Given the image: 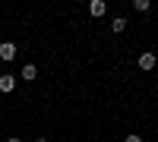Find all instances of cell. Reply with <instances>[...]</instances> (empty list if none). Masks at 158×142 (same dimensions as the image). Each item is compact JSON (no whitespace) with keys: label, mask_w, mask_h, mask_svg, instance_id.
Returning a JSON list of instances; mask_svg holds the SVG:
<instances>
[{"label":"cell","mask_w":158,"mask_h":142,"mask_svg":"<svg viewBox=\"0 0 158 142\" xmlns=\"http://www.w3.org/2000/svg\"><path fill=\"white\" fill-rule=\"evenodd\" d=\"M13 88H16V76H10V73H0V92L10 95Z\"/></svg>","instance_id":"7a4b0ae2"},{"label":"cell","mask_w":158,"mask_h":142,"mask_svg":"<svg viewBox=\"0 0 158 142\" xmlns=\"http://www.w3.org/2000/svg\"><path fill=\"white\" fill-rule=\"evenodd\" d=\"M155 63H158V57L152 54V51H146V54H139V70H155Z\"/></svg>","instance_id":"6da1fadb"},{"label":"cell","mask_w":158,"mask_h":142,"mask_svg":"<svg viewBox=\"0 0 158 142\" xmlns=\"http://www.w3.org/2000/svg\"><path fill=\"white\" fill-rule=\"evenodd\" d=\"M123 142H142V136H136V133H130V136H127Z\"/></svg>","instance_id":"ba28073f"},{"label":"cell","mask_w":158,"mask_h":142,"mask_svg":"<svg viewBox=\"0 0 158 142\" xmlns=\"http://www.w3.org/2000/svg\"><path fill=\"white\" fill-rule=\"evenodd\" d=\"M16 57V44L13 41H0V60H13Z\"/></svg>","instance_id":"277c9868"},{"label":"cell","mask_w":158,"mask_h":142,"mask_svg":"<svg viewBox=\"0 0 158 142\" xmlns=\"http://www.w3.org/2000/svg\"><path fill=\"white\" fill-rule=\"evenodd\" d=\"M133 6H136L139 13H149V10H152V3H149V0H133Z\"/></svg>","instance_id":"52a82bcc"},{"label":"cell","mask_w":158,"mask_h":142,"mask_svg":"<svg viewBox=\"0 0 158 142\" xmlns=\"http://www.w3.org/2000/svg\"><path fill=\"white\" fill-rule=\"evenodd\" d=\"M19 76H22L25 82H32V79H38V67H35V63H25V67H22V73H19Z\"/></svg>","instance_id":"5b68a950"},{"label":"cell","mask_w":158,"mask_h":142,"mask_svg":"<svg viewBox=\"0 0 158 142\" xmlns=\"http://www.w3.org/2000/svg\"><path fill=\"white\" fill-rule=\"evenodd\" d=\"M111 32H114V35H123V32H127V19H123V16H117V19L111 22Z\"/></svg>","instance_id":"8992f818"},{"label":"cell","mask_w":158,"mask_h":142,"mask_svg":"<svg viewBox=\"0 0 158 142\" xmlns=\"http://www.w3.org/2000/svg\"><path fill=\"white\" fill-rule=\"evenodd\" d=\"M6 142H22V139H19V136H10V139H6Z\"/></svg>","instance_id":"9c48e42d"},{"label":"cell","mask_w":158,"mask_h":142,"mask_svg":"<svg viewBox=\"0 0 158 142\" xmlns=\"http://www.w3.org/2000/svg\"><path fill=\"white\" fill-rule=\"evenodd\" d=\"M35 142H48V136H38V139H35Z\"/></svg>","instance_id":"30bf717a"},{"label":"cell","mask_w":158,"mask_h":142,"mask_svg":"<svg viewBox=\"0 0 158 142\" xmlns=\"http://www.w3.org/2000/svg\"><path fill=\"white\" fill-rule=\"evenodd\" d=\"M89 13H92L95 19H101L104 13H108V3H104V0H92V3H89Z\"/></svg>","instance_id":"3957f363"}]
</instances>
